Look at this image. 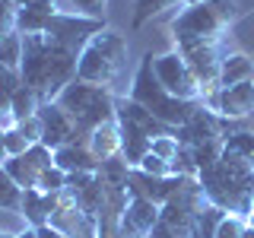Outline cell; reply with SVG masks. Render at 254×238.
<instances>
[{"instance_id":"6da1fadb","label":"cell","mask_w":254,"mask_h":238,"mask_svg":"<svg viewBox=\"0 0 254 238\" xmlns=\"http://www.w3.org/2000/svg\"><path fill=\"white\" fill-rule=\"evenodd\" d=\"M76 58L79 51L48 35H22V86L38 92L42 102H54L76 79Z\"/></svg>"},{"instance_id":"7a4b0ae2","label":"cell","mask_w":254,"mask_h":238,"mask_svg":"<svg viewBox=\"0 0 254 238\" xmlns=\"http://www.w3.org/2000/svg\"><path fill=\"white\" fill-rule=\"evenodd\" d=\"M203 187V197L210 206H219L222 213L248 219L254 210V165L245 162L242 156L222 149L219 162H213L210 169L197 175Z\"/></svg>"},{"instance_id":"3957f363","label":"cell","mask_w":254,"mask_h":238,"mask_svg":"<svg viewBox=\"0 0 254 238\" xmlns=\"http://www.w3.org/2000/svg\"><path fill=\"white\" fill-rule=\"evenodd\" d=\"M153 58L156 54H143L137 73H133V83H130V99L140 102L146 111H153L165 127L178 130L181 124L190 121V115H194L203 102H181V99H175V95L159 83V76L153 70Z\"/></svg>"},{"instance_id":"277c9868","label":"cell","mask_w":254,"mask_h":238,"mask_svg":"<svg viewBox=\"0 0 254 238\" xmlns=\"http://www.w3.org/2000/svg\"><path fill=\"white\" fill-rule=\"evenodd\" d=\"M124 63H127V38L115 29H105L83 45L76 58V79L111 89L121 76Z\"/></svg>"},{"instance_id":"5b68a950","label":"cell","mask_w":254,"mask_h":238,"mask_svg":"<svg viewBox=\"0 0 254 238\" xmlns=\"http://www.w3.org/2000/svg\"><path fill=\"white\" fill-rule=\"evenodd\" d=\"M54 102L67 111V118L73 121L79 140H89V133L95 127H102L108 121H118V105H115L118 99L105 86H92V83L73 79Z\"/></svg>"},{"instance_id":"8992f818","label":"cell","mask_w":254,"mask_h":238,"mask_svg":"<svg viewBox=\"0 0 254 238\" xmlns=\"http://www.w3.org/2000/svg\"><path fill=\"white\" fill-rule=\"evenodd\" d=\"M232 3L229 0H200L194 6H185L172 19L175 42H200V38H222V32L232 22Z\"/></svg>"},{"instance_id":"52a82bcc","label":"cell","mask_w":254,"mask_h":238,"mask_svg":"<svg viewBox=\"0 0 254 238\" xmlns=\"http://www.w3.org/2000/svg\"><path fill=\"white\" fill-rule=\"evenodd\" d=\"M175 51L185 58V63L190 67L197 86L203 92V105L213 102V95L219 89V63H222V48L219 38H200V42H175Z\"/></svg>"},{"instance_id":"ba28073f","label":"cell","mask_w":254,"mask_h":238,"mask_svg":"<svg viewBox=\"0 0 254 238\" xmlns=\"http://www.w3.org/2000/svg\"><path fill=\"white\" fill-rule=\"evenodd\" d=\"M153 70H156L159 83H162L175 99H181V102H203V92H200V86H197L194 73H190V67L185 63V58H181L175 48L165 51V54H156Z\"/></svg>"},{"instance_id":"9c48e42d","label":"cell","mask_w":254,"mask_h":238,"mask_svg":"<svg viewBox=\"0 0 254 238\" xmlns=\"http://www.w3.org/2000/svg\"><path fill=\"white\" fill-rule=\"evenodd\" d=\"M99 32H105V19H89V16H79V13L58 10L51 16V22H48L45 35L67 45V48H73V51H83V45L92 35H99Z\"/></svg>"},{"instance_id":"30bf717a","label":"cell","mask_w":254,"mask_h":238,"mask_svg":"<svg viewBox=\"0 0 254 238\" xmlns=\"http://www.w3.org/2000/svg\"><path fill=\"white\" fill-rule=\"evenodd\" d=\"M51 165H54V149H48L45 143H35V146H29L22 156H10L3 162V169L10 172V178L22 190H29V187H38L42 172L51 169Z\"/></svg>"},{"instance_id":"8fae6325","label":"cell","mask_w":254,"mask_h":238,"mask_svg":"<svg viewBox=\"0 0 254 238\" xmlns=\"http://www.w3.org/2000/svg\"><path fill=\"white\" fill-rule=\"evenodd\" d=\"M210 108L216 111L222 121H248V118H254V86L251 83L222 86L213 95Z\"/></svg>"},{"instance_id":"7c38bea8","label":"cell","mask_w":254,"mask_h":238,"mask_svg":"<svg viewBox=\"0 0 254 238\" xmlns=\"http://www.w3.org/2000/svg\"><path fill=\"white\" fill-rule=\"evenodd\" d=\"M181 184H185L181 175L156 178V175H146V172H140V169H130V175H127V194H130V197H143V200H153L159 206L169 203Z\"/></svg>"},{"instance_id":"4fadbf2b","label":"cell","mask_w":254,"mask_h":238,"mask_svg":"<svg viewBox=\"0 0 254 238\" xmlns=\"http://www.w3.org/2000/svg\"><path fill=\"white\" fill-rule=\"evenodd\" d=\"M38 118H42V143L48 149H61V146H67V143L79 140L73 121L67 118V111H64L58 102H42Z\"/></svg>"},{"instance_id":"5bb4252c","label":"cell","mask_w":254,"mask_h":238,"mask_svg":"<svg viewBox=\"0 0 254 238\" xmlns=\"http://www.w3.org/2000/svg\"><path fill=\"white\" fill-rule=\"evenodd\" d=\"M159 213H162L159 203L143 200V197H130V200H127V210H124V219H121L124 238H146L153 232V226L159 222Z\"/></svg>"},{"instance_id":"9a60e30c","label":"cell","mask_w":254,"mask_h":238,"mask_svg":"<svg viewBox=\"0 0 254 238\" xmlns=\"http://www.w3.org/2000/svg\"><path fill=\"white\" fill-rule=\"evenodd\" d=\"M54 165H58V169H64L67 175H76V172L95 175L102 162L95 159V153L89 149V143H86V140H73V143H67V146L54 149Z\"/></svg>"},{"instance_id":"2e32d148","label":"cell","mask_w":254,"mask_h":238,"mask_svg":"<svg viewBox=\"0 0 254 238\" xmlns=\"http://www.w3.org/2000/svg\"><path fill=\"white\" fill-rule=\"evenodd\" d=\"M58 194H61V190H58ZM58 194H45V190H38V187L22 190V203H19L22 219H26L32 229L48 226L51 216H54V210H58Z\"/></svg>"},{"instance_id":"e0dca14e","label":"cell","mask_w":254,"mask_h":238,"mask_svg":"<svg viewBox=\"0 0 254 238\" xmlns=\"http://www.w3.org/2000/svg\"><path fill=\"white\" fill-rule=\"evenodd\" d=\"M118 105V121H130V124H137L140 130H146L149 137H172V127H165L162 121H159V118L153 115V111H146L140 105V102H133L130 95H127V99H118L115 102Z\"/></svg>"},{"instance_id":"ac0fdd59","label":"cell","mask_w":254,"mask_h":238,"mask_svg":"<svg viewBox=\"0 0 254 238\" xmlns=\"http://www.w3.org/2000/svg\"><path fill=\"white\" fill-rule=\"evenodd\" d=\"M54 13H58L54 0L19 6V10H16V32H19V35H45V29H48V22H51Z\"/></svg>"},{"instance_id":"d6986e66","label":"cell","mask_w":254,"mask_h":238,"mask_svg":"<svg viewBox=\"0 0 254 238\" xmlns=\"http://www.w3.org/2000/svg\"><path fill=\"white\" fill-rule=\"evenodd\" d=\"M118 124H121V159L130 169H137L143 162V156L149 153V146H153V137L130 121H118Z\"/></svg>"},{"instance_id":"ffe728a7","label":"cell","mask_w":254,"mask_h":238,"mask_svg":"<svg viewBox=\"0 0 254 238\" xmlns=\"http://www.w3.org/2000/svg\"><path fill=\"white\" fill-rule=\"evenodd\" d=\"M86 143H89V149L95 153L99 162L118 159V156H121V124H118V121H108V124L95 127Z\"/></svg>"},{"instance_id":"44dd1931","label":"cell","mask_w":254,"mask_h":238,"mask_svg":"<svg viewBox=\"0 0 254 238\" xmlns=\"http://www.w3.org/2000/svg\"><path fill=\"white\" fill-rule=\"evenodd\" d=\"M254 79V60L248 54L235 51V54H226L219 63V89L222 86H238V83H251Z\"/></svg>"},{"instance_id":"7402d4cb","label":"cell","mask_w":254,"mask_h":238,"mask_svg":"<svg viewBox=\"0 0 254 238\" xmlns=\"http://www.w3.org/2000/svg\"><path fill=\"white\" fill-rule=\"evenodd\" d=\"M19 86H22V76L16 73V70H3V67H0V124H3V127L13 124L10 105H13V95H16Z\"/></svg>"},{"instance_id":"603a6c76","label":"cell","mask_w":254,"mask_h":238,"mask_svg":"<svg viewBox=\"0 0 254 238\" xmlns=\"http://www.w3.org/2000/svg\"><path fill=\"white\" fill-rule=\"evenodd\" d=\"M38 108H42V99H38V92H32L29 86H19V89H16V95H13V105H10L13 124L22 121V118L38 115Z\"/></svg>"},{"instance_id":"cb8c5ba5","label":"cell","mask_w":254,"mask_h":238,"mask_svg":"<svg viewBox=\"0 0 254 238\" xmlns=\"http://www.w3.org/2000/svg\"><path fill=\"white\" fill-rule=\"evenodd\" d=\"M0 67L19 73V67H22V35L19 32H10V35L0 38Z\"/></svg>"},{"instance_id":"d4e9b609","label":"cell","mask_w":254,"mask_h":238,"mask_svg":"<svg viewBox=\"0 0 254 238\" xmlns=\"http://www.w3.org/2000/svg\"><path fill=\"white\" fill-rule=\"evenodd\" d=\"M165 10H178L175 0H137L133 3V29H140L143 22H149L153 16L165 13Z\"/></svg>"},{"instance_id":"484cf974","label":"cell","mask_w":254,"mask_h":238,"mask_svg":"<svg viewBox=\"0 0 254 238\" xmlns=\"http://www.w3.org/2000/svg\"><path fill=\"white\" fill-rule=\"evenodd\" d=\"M19 203H22V187L10 178V172L0 165V210H16L19 213Z\"/></svg>"},{"instance_id":"4316f807","label":"cell","mask_w":254,"mask_h":238,"mask_svg":"<svg viewBox=\"0 0 254 238\" xmlns=\"http://www.w3.org/2000/svg\"><path fill=\"white\" fill-rule=\"evenodd\" d=\"M226 149L235 156H242L245 162L254 165V130H238V133H229L226 137Z\"/></svg>"},{"instance_id":"83f0119b","label":"cell","mask_w":254,"mask_h":238,"mask_svg":"<svg viewBox=\"0 0 254 238\" xmlns=\"http://www.w3.org/2000/svg\"><path fill=\"white\" fill-rule=\"evenodd\" d=\"M67 178H70V175L64 172V169L51 165V169H45L42 178H38V190H45V194H58V190L67 187Z\"/></svg>"},{"instance_id":"f1b7e54d","label":"cell","mask_w":254,"mask_h":238,"mask_svg":"<svg viewBox=\"0 0 254 238\" xmlns=\"http://www.w3.org/2000/svg\"><path fill=\"white\" fill-rule=\"evenodd\" d=\"M29 146H32V143L19 133V127H16V124H10V127L3 130V149H6V159H10V156H22Z\"/></svg>"},{"instance_id":"f546056e","label":"cell","mask_w":254,"mask_h":238,"mask_svg":"<svg viewBox=\"0 0 254 238\" xmlns=\"http://www.w3.org/2000/svg\"><path fill=\"white\" fill-rule=\"evenodd\" d=\"M178 149H181V143H178V137H153V146H149V153L153 156H159V159H165V162L172 165V159L178 156Z\"/></svg>"},{"instance_id":"4dcf8cb0","label":"cell","mask_w":254,"mask_h":238,"mask_svg":"<svg viewBox=\"0 0 254 238\" xmlns=\"http://www.w3.org/2000/svg\"><path fill=\"white\" fill-rule=\"evenodd\" d=\"M73 13L79 16H89V19H105L108 13V0H70Z\"/></svg>"},{"instance_id":"1f68e13d","label":"cell","mask_w":254,"mask_h":238,"mask_svg":"<svg viewBox=\"0 0 254 238\" xmlns=\"http://www.w3.org/2000/svg\"><path fill=\"white\" fill-rule=\"evenodd\" d=\"M242 232H245V219L232 216V213H226L216 226V238H242Z\"/></svg>"},{"instance_id":"d6a6232c","label":"cell","mask_w":254,"mask_h":238,"mask_svg":"<svg viewBox=\"0 0 254 238\" xmlns=\"http://www.w3.org/2000/svg\"><path fill=\"white\" fill-rule=\"evenodd\" d=\"M137 169H140V172H146V175H156V178H169V175H172V165L165 162V159L153 156V153L143 156V162L137 165Z\"/></svg>"},{"instance_id":"836d02e7","label":"cell","mask_w":254,"mask_h":238,"mask_svg":"<svg viewBox=\"0 0 254 238\" xmlns=\"http://www.w3.org/2000/svg\"><path fill=\"white\" fill-rule=\"evenodd\" d=\"M16 127H19V133L26 137L32 146L35 143H42V118L32 115V118H22V121H16Z\"/></svg>"},{"instance_id":"e575fe53","label":"cell","mask_w":254,"mask_h":238,"mask_svg":"<svg viewBox=\"0 0 254 238\" xmlns=\"http://www.w3.org/2000/svg\"><path fill=\"white\" fill-rule=\"evenodd\" d=\"M10 32H16V10H3L0 6V38L10 35Z\"/></svg>"},{"instance_id":"d590c367","label":"cell","mask_w":254,"mask_h":238,"mask_svg":"<svg viewBox=\"0 0 254 238\" xmlns=\"http://www.w3.org/2000/svg\"><path fill=\"white\" fill-rule=\"evenodd\" d=\"M146 238H175V232H172V229H169V226H165V222H162V219H159V222H156V226H153V232H149Z\"/></svg>"},{"instance_id":"8d00e7d4","label":"cell","mask_w":254,"mask_h":238,"mask_svg":"<svg viewBox=\"0 0 254 238\" xmlns=\"http://www.w3.org/2000/svg\"><path fill=\"white\" fill-rule=\"evenodd\" d=\"M38 238H67V235H64L58 226H51V222H48V226L38 229Z\"/></svg>"},{"instance_id":"74e56055","label":"cell","mask_w":254,"mask_h":238,"mask_svg":"<svg viewBox=\"0 0 254 238\" xmlns=\"http://www.w3.org/2000/svg\"><path fill=\"white\" fill-rule=\"evenodd\" d=\"M16 238H38V229H22V232H16Z\"/></svg>"},{"instance_id":"f35d334b","label":"cell","mask_w":254,"mask_h":238,"mask_svg":"<svg viewBox=\"0 0 254 238\" xmlns=\"http://www.w3.org/2000/svg\"><path fill=\"white\" fill-rule=\"evenodd\" d=\"M3 130H6V127H3V124H0V165H3V162H6V149H3Z\"/></svg>"},{"instance_id":"ab89813d","label":"cell","mask_w":254,"mask_h":238,"mask_svg":"<svg viewBox=\"0 0 254 238\" xmlns=\"http://www.w3.org/2000/svg\"><path fill=\"white\" fill-rule=\"evenodd\" d=\"M194 3H200V0H175V6H178V10H185V6H194Z\"/></svg>"},{"instance_id":"60d3db41","label":"cell","mask_w":254,"mask_h":238,"mask_svg":"<svg viewBox=\"0 0 254 238\" xmlns=\"http://www.w3.org/2000/svg\"><path fill=\"white\" fill-rule=\"evenodd\" d=\"M0 6H3V10H19V6H16V0H0Z\"/></svg>"},{"instance_id":"b9f144b4","label":"cell","mask_w":254,"mask_h":238,"mask_svg":"<svg viewBox=\"0 0 254 238\" xmlns=\"http://www.w3.org/2000/svg\"><path fill=\"white\" fill-rule=\"evenodd\" d=\"M32 3H45V0H16V6H32Z\"/></svg>"},{"instance_id":"7bdbcfd3","label":"cell","mask_w":254,"mask_h":238,"mask_svg":"<svg viewBox=\"0 0 254 238\" xmlns=\"http://www.w3.org/2000/svg\"><path fill=\"white\" fill-rule=\"evenodd\" d=\"M242 238H254V229L248 226V222H245V232H242Z\"/></svg>"},{"instance_id":"ee69618b","label":"cell","mask_w":254,"mask_h":238,"mask_svg":"<svg viewBox=\"0 0 254 238\" xmlns=\"http://www.w3.org/2000/svg\"><path fill=\"white\" fill-rule=\"evenodd\" d=\"M245 222H248V226H251V229H254V210H251V213H248V219H245Z\"/></svg>"},{"instance_id":"f6af8a7d","label":"cell","mask_w":254,"mask_h":238,"mask_svg":"<svg viewBox=\"0 0 254 238\" xmlns=\"http://www.w3.org/2000/svg\"><path fill=\"white\" fill-rule=\"evenodd\" d=\"M0 238H16V232H0Z\"/></svg>"},{"instance_id":"bcb514c9","label":"cell","mask_w":254,"mask_h":238,"mask_svg":"<svg viewBox=\"0 0 254 238\" xmlns=\"http://www.w3.org/2000/svg\"><path fill=\"white\" fill-rule=\"evenodd\" d=\"M251 86H254V79H251Z\"/></svg>"}]
</instances>
